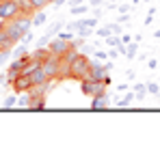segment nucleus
Returning <instances> with one entry per match:
<instances>
[{
    "mask_svg": "<svg viewBox=\"0 0 160 151\" xmlns=\"http://www.w3.org/2000/svg\"><path fill=\"white\" fill-rule=\"evenodd\" d=\"M95 35H98V37H102V39H106V37H110V35H112V30H110V28L106 26V28H100Z\"/></svg>",
    "mask_w": 160,
    "mask_h": 151,
    "instance_id": "nucleus-24",
    "label": "nucleus"
},
{
    "mask_svg": "<svg viewBox=\"0 0 160 151\" xmlns=\"http://www.w3.org/2000/svg\"><path fill=\"white\" fill-rule=\"evenodd\" d=\"M13 89L18 91V93H24V91H30L32 89V84H30V78L24 74H20L15 80H13Z\"/></svg>",
    "mask_w": 160,
    "mask_h": 151,
    "instance_id": "nucleus-9",
    "label": "nucleus"
},
{
    "mask_svg": "<svg viewBox=\"0 0 160 151\" xmlns=\"http://www.w3.org/2000/svg\"><path fill=\"white\" fill-rule=\"evenodd\" d=\"M15 43L11 41V37H9V32L4 30V26H0V50H9V48H13Z\"/></svg>",
    "mask_w": 160,
    "mask_h": 151,
    "instance_id": "nucleus-11",
    "label": "nucleus"
},
{
    "mask_svg": "<svg viewBox=\"0 0 160 151\" xmlns=\"http://www.w3.org/2000/svg\"><path fill=\"white\" fill-rule=\"evenodd\" d=\"M28 2H30V9L32 11H41V9H46L50 4V0H28Z\"/></svg>",
    "mask_w": 160,
    "mask_h": 151,
    "instance_id": "nucleus-13",
    "label": "nucleus"
},
{
    "mask_svg": "<svg viewBox=\"0 0 160 151\" xmlns=\"http://www.w3.org/2000/svg\"><path fill=\"white\" fill-rule=\"evenodd\" d=\"M89 11V7H84V4H76V7H72V13L74 15H82V13H87Z\"/></svg>",
    "mask_w": 160,
    "mask_h": 151,
    "instance_id": "nucleus-21",
    "label": "nucleus"
},
{
    "mask_svg": "<svg viewBox=\"0 0 160 151\" xmlns=\"http://www.w3.org/2000/svg\"><path fill=\"white\" fill-rule=\"evenodd\" d=\"M2 26H4V30L9 32L11 41H13V43H20L22 37L32 28V17H30L28 13H20V15L11 17V20H4Z\"/></svg>",
    "mask_w": 160,
    "mask_h": 151,
    "instance_id": "nucleus-1",
    "label": "nucleus"
},
{
    "mask_svg": "<svg viewBox=\"0 0 160 151\" xmlns=\"http://www.w3.org/2000/svg\"><path fill=\"white\" fill-rule=\"evenodd\" d=\"M102 2H104V0H89V4H91V7H100Z\"/></svg>",
    "mask_w": 160,
    "mask_h": 151,
    "instance_id": "nucleus-32",
    "label": "nucleus"
},
{
    "mask_svg": "<svg viewBox=\"0 0 160 151\" xmlns=\"http://www.w3.org/2000/svg\"><path fill=\"white\" fill-rule=\"evenodd\" d=\"M56 37H61V39H65V41H74V37H76V35L69 30V32H58Z\"/></svg>",
    "mask_w": 160,
    "mask_h": 151,
    "instance_id": "nucleus-26",
    "label": "nucleus"
},
{
    "mask_svg": "<svg viewBox=\"0 0 160 151\" xmlns=\"http://www.w3.org/2000/svg\"><path fill=\"white\" fill-rule=\"evenodd\" d=\"M80 24L87 26V28H93V26L98 24V17H84V20H80Z\"/></svg>",
    "mask_w": 160,
    "mask_h": 151,
    "instance_id": "nucleus-22",
    "label": "nucleus"
},
{
    "mask_svg": "<svg viewBox=\"0 0 160 151\" xmlns=\"http://www.w3.org/2000/svg\"><path fill=\"white\" fill-rule=\"evenodd\" d=\"M136 50H138V46H136V41H132V43L126 46V52H123V54H126L128 58H134V56H136Z\"/></svg>",
    "mask_w": 160,
    "mask_h": 151,
    "instance_id": "nucleus-15",
    "label": "nucleus"
},
{
    "mask_svg": "<svg viewBox=\"0 0 160 151\" xmlns=\"http://www.w3.org/2000/svg\"><path fill=\"white\" fill-rule=\"evenodd\" d=\"M95 58H98V61H106L108 54H106V52H98V50H95Z\"/></svg>",
    "mask_w": 160,
    "mask_h": 151,
    "instance_id": "nucleus-29",
    "label": "nucleus"
},
{
    "mask_svg": "<svg viewBox=\"0 0 160 151\" xmlns=\"http://www.w3.org/2000/svg\"><path fill=\"white\" fill-rule=\"evenodd\" d=\"M145 86H147V91H149L152 95H156V93H158V91H160V89H158V84H156V82H147Z\"/></svg>",
    "mask_w": 160,
    "mask_h": 151,
    "instance_id": "nucleus-27",
    "label": "nucleus"
},
{
    "mask_svg": "<svg viewBox=\"0 0 160 151\" xmlns=\"http://www.w3.org/2000/svg\"><path fill=\"white\" fill-rule=\"evenodd\" d=\"M128 9H130L128 4H121V7H119V11H121V13H128Z\"/></svg>",
    "mask_w": 160,
    "mask_h": 151,
    "instance_id": "nucleus-33",
    "label": "nucleus"
},
{
    "mask_svg": "<svg viewBox=\"0 0 160 151\" xmlns=\"http://www.w3.org/2000/svg\"><path fill=\"white\" fill-rule=\"evenodd\" d=\"M134 100H136V95H134V93H128L121 101H117V106H119V108H126V106H130Z\"/></svg>",
    "mask_w": 160,
    "mask_h": 151,
    "instance_id": "nucleus-17",
    "label": "nucleus"
},
{
    "mask_svg": "<svg viewBox=\"0 0 160 151\" xmlns=\"http://www.w3.org/2000/svg\"><path fill=\"white\" fill-rule=\"evenodd\" d=\"M48 43H50V37H46V35L37 39V48H48Z\"/></svg>",
    "mask_w": 160,
    "mask_h": 151,
    "instance_id": "nucleus-25",
    "label": "nucleus"
},
{
    "mask_svg": "<svg viewBox=\"0 0 160 151\" xmlns=\"http://www.w3.org/2000/svg\"><path fill=\"white\" fill-rule=\"evenodd\" d=\"M91 108H93V110H104V108H108V95H106V93H102V95H93Z\"/></svg>",
    "mask_w": 160,
    "mask_h": 151,
    "instance_id": "nucleus-10",
    "label": "nucleus"
},
{
    "mask_svg": "<svg viewBox=\"0 0 160 151\" xmlns=\"http://www.w3.org/2000/svg\"><path fill=\"white\" fill-rule=\"evenodd\" d=\"M145 91H147V86H145V84H134V93H136V100H143V97H145Z\"/></svg>",
    "mask_w": 160,
    "mask_h": 151,
    "instance_id": "nucleus-20",
    "label": "nucleus"
},
{
    "mask_svg": "<svg viewBox=\"0 0 160 151\" xmlns=\"http://www.w3.org/2000/svg\"><path fill=\"white\" fill-rule=\"evenodd\" d=\"M61 63H63V58L61 56H56V54H48V58L41 63V67H43V71L48 74V78H58V71H61Z\"/></svg>",
    "mask_w": 160,
    "mask_h": 151,
    "instance_id": "nucleus-6",
    "label": "nucleus"
},
{
    "mask_svg": "<svg viewBox=\"0 0 160 151\" xmlns=\"http://www.w3.org/2000/svg\"><path fill=\"white\" fill-rule=\"evenodd\" d=\"M22 13V7H20V0H0V20H11L15 15Z\"/></svg>",
    "mask_w": 160,
    "mask_h": 151,
    "instance_id": "nucleus-5",
    "label": "nucleus"
},
{
    "mask_svg": "<svg viewBox=\"0 0 160 151\" xmlns=\"http://www.w3.org/2000/svg\"><path fill=\"white\" fill-rule=\"evenodd\" d=\"M28 78H30V84L32 86H41V84H46V82H50L52 78H48V74L43 71V67L39 65V67H35L30 74H28Z\"/></svg>",
    "mask_w": 160,
    "mask_h": 151,
    "instance_id": "nucleus-8",
    "label": "nucleus"
},
{
    "mask_svg": "<svg viewBox=\"0 0 160 151\" xmlns=\"http://www.w3.org/2000/svg\"><path fill=\"white\" fill-rule=\"evenodd\" d=\"M46 20H48V15H46L43 11H37V15L32 17V26H41Z\"/></svg>",
    "mask_w": 160,
    "mask_h": 151,
    "instance_id": "nucleus-18",
    "label": "nucleus"
},
{
    "mask_svg": "<svg viewBox=\"0 0 160 151\" xmlns=\"http://www.w3.org/2000/svg\"><path fill=\"white\" fill-rule=\"evenodd\" d=\"M69 46H72V41H65L61 37H54V39H50V43H48V50H50V54H56V56L63 58V54L69 50Z\"/></svg>",
    "mask_w": 160,
    "mask_h": 151,
    "instance_id": "nucleus-7",
    "label": "nucleus"
},
{
    "mask_svg": "<svg viewBox=\"0 0 160 151\" xmlns=\"http://www.w3.org/2000/svg\"><path fill=\"white\" fill-rule=\"evenodd\" d=\"M9 58H13L11 56V50H0V67H4L9 63Z\"/></svg>",
    "mask_w": 160,
    "mask_h": 151,
    "instance_id": "nucleus-19",
    "label": "nucleus"
},
{
    "mask_svg": "<svg viewBox=\"0 0 160 151\" xmlns=\"http://www.w3.org/2000/svg\"><path fill=\"white\" fill-rule=\"evenodd\" d=\"M67 0H52V4H56V7H61V4H65Z\"/></svg>",
    "mask_w": 160,
    "mask_h": 151,
    "instance_id": "nucleus-35",
    "label": "nucleus"
},
{
    "mask_svg": "<svg viewBox=\"0 0 160 151\" xmlns=\"http://www.w3.org/2000/svg\"><path fill=\"white\" fill-rule=\"evenodd\" d=\"M106 86H108L106 82H98V80H93V78H82V80H80V91H82L84 95H89V97L106 93Z\"/></svg>",
    "mask_w": 160,
    "mask_h": 151,
    "instance_id": "nucleus-3",
    "label": "nucleus"
},
{
    "mask_svg": "<svg viewBox=\"0 0 160 151\" xmlns=\"http://www.w3.org/2000/svg\"><path fill=\"white\" fill-rule=\"evenodd\" d=\"M106 54H108V58H117V54H119V52H117V50H108Z\"/></svg>",
    "mask_w": 160,
    "mask_h": 151,
    "instance_id": "nucleus-31",
    "label": "nucleus"
},
{
    "mask_svg": "<svg viewBox=\"0 0 160 151\" xmlns=\"http://www.w3.org/2000/svg\"><path fill=\"white\" fill-rule=\"evenodd\" d=\"M112 65L110 63H100V61H91V69H89V78L98 80V82H106L110 84V78H108V69Z\"/></svg>",
    "mask_w": 160,
    "mask_h": 151,
    "instance_id": "nucleus-4",
    "label": "nucleus"
},
{
    "mask_svg": "<svg viewBox=\"0 0 160 151\" xmlns=\"http://www.w3.org/2000/svg\"><path fill=\"white\" fill-rule=\"evenodd\" d=\"M89 69H91V61L87 58V54H82V52H80L78 56L69 63V78H72V80L89 78Z\"/></svg>",
    "mask_w": 160,
    "mask_h": 151,
    "instance_id": "nucleus-2",
    "label": "nucleus"
},
{
    "mask_svg": "<svg viewBox=\"0 0 160 151\" xmlns=\"http://www.w3.org/2000/svg\"><path fill=\"white\" fill-rule=\"evenodd\" d=\"M121 41H123V43L128 46V43H130V35H123V37H121Z\"/></svg>",
    "mask_w": 160,
    "mask_h": 151,
    "instance_id": "nucleus-34",
    "label": "nucleus"
},
{
    "mask_svg": "<svg viewBox=\"0 0 160 151\" xmlns=\"http://www.w3.org/2000/svg\"><path fill=\"white\" fill-rule=\"evenodd\" d=\"M32 39H35V35H32V32H30V30H28L26 35H24V37H22V41H20V43H24V46H26V43H30V41H32Z\"/></svg>",
    "mask_w": 160,
    "mask_h": 151,
    "instance_id": "nucleus-28",
    "label": "nucleus"
},
{
    "mask_svg": "<svg viewBox=\"0 0 160 151\" xmlns=\"http://www.w3.org/2000/svg\"><path fill=\"white\" fill-rule=\"evenodd\" d=\"M26 54H28V48L24 46V43H22V46H18L15 50L11 52V56H13V58H20V56H26Z\"/></svg>",
    "mask_w": 160,
    "mask_h": 151,
    "instance_id": "nucleus-16",
    "label": "nucleus"
},
{
    "mask_svg": "<svg viewBox=\"0 0 160 151\" xmlns=\"http://www.w3.org/2000/svg\"><path fill=\"white\" fill-rule=\"evenodd\" d=\"M13 106H18V97H15V95H9V97L4 100V108H13Z\"/></svg>",
    "mask_w": 160,
    "mask_h": 151,
    "instance_id": "nucleus-23",
    "label": "nucleus"
},
{
    "mask_svg": "<svg viewBox=\"0 0 160 151\" xmlns=\"http://www.w3.org/2000/svg\"><path fill=\"white\" fill-rule=\"evenodd\" d=\"M30 100H32L30 91H24V93L20 95V100H18V106H20V108H26V110H28V106H30Z\"/></svg>",
    "mask_w": 160,
    "mask_h": 151,
    "instance_id": "nucleus-12",
    "label": "nucleus"
},
{
    "mask_svg": "<svg viewBox=\"0 0 160 151\" xmlns=\"http://www.w3.org/2000/svg\"><path fill=\"white\" fill-rule=\"evenodd\" d=\"M128 20H130V15H126V13H123V15H119V17H117V22H119V24H123V22H128Z\"/></svg>",
    "mask_w": 160,
    "mask_h": 151,
    "instance_id": "nucleus-30",
    "label": "nucleus"
},
{
    "mask_svg": "<svg viewBox=\"0 0 160 151\" xmlns=\"http://www.w3.org/2000/svg\"><path fill=\"white\" fill-rule=\"evenodd\" d=\"M63 28V22H54L52 26H48V30H46V37H50L52 39L54 35H56V30H61Z\"/></svg>",
    "mask_w": 160,
    "mask_h": 151,
    "instance_id": "nucleus-14",
    "label": "nucleus"
}]
</instances>
